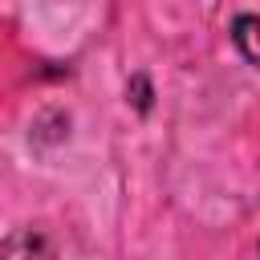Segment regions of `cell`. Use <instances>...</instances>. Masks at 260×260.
<instances>
[{
	"label": "cell",
	"mask_w": 260,
	"mask_h": 260,
	"mask_svg": "<svg viewBox=\"0 0 260 260\" xmlns=\"http://www.w3.org/2000/svg\"><path fill=\"white\" fill-rule=\"evenodd\" d=\"M0 260H57V248L45 228L24 223L0 240Z\"/></svg>",
	"instance_id": "6da1fadb"
},
{
	"label": "cell",
	"mask_w": 260,
	"mask_h": 260,
	"mask_svg": "<svg viewBox=\"0 0 260 260\" xmlns=\"http://www.w3.org/2000/svg\"><path fill=\"white\" fill-rule=\"evenodd\" d=\"M232 41H236L240 57L260 69V12H240L232 20Z\"/></svg>",
	"instance_id": "7a4b0ae2"
}]
</instances>
